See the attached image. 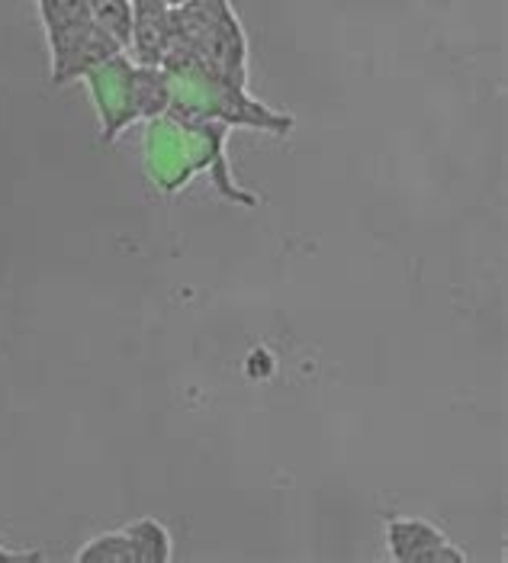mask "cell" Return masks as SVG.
<instances>
[{
	"label": "cell",
	"mask_w": 508,
	"mask_h": 563,
	"mask_svg": "<svg viewBox=\"0 0 508 563\" xmlns=\"http://www.w3.org/2000/svg\"><path fill=\"white\" fill-rule=\"evenodd\" d=\"M229 132L232 130L219 120L194 117L184 110H168L165 117L145 123V142H142L145 174L152 177L155 187H162L165 194H174L184 184H190L194 174L210 172L219 194H225L229 200H239L245 207H254L252 194L239 190L229 174V162H225Z\"/></svg>",
	"instance_id": "obj_1"
},
{
	"label": "cell",
	"mask_w": 508,
	"mask_h": 563,
	"mask_svg": "<svg viewBox=\"0 0 508 563\" xmlns=\"http://www.w3.org/2000/svg\"><path fill=\"white\" fill-rule=\"evenodd\" d=\"M90 3V10H93V16H97V23L100 26H107L123 48L129 45V16H132V7H129V0H87Z\"/></svg>",
	"instance_id": "obj_9"
},
{
	"label": "cell",
	"mask_w": 508,
	"mask_h": 563,
	"mask_svg": "<svg viewBox=\"0 0 508 563\" xmlns=\"http://www.w3.org/2000/svg\"><path fill=\"white\" fill-rule=\"evenodd\" d=\"M78 85H85L90 93L103 145H113L132 123H148L165 117L174 100L168 71L152 65H135L126 52L90 68Z\"/></svg>",
	"instance_id": "obj_3"
},
{
	"label": "cell",
	"mask_w": 508,
	"mask_h": 563,
	"mask_svg": "<svg viewBox=\"0 0 508 563\" xmlns=\"http://www.w3.org/2000/svg\"><path fill=\"white\" fill-rule=\"evenodd\" d=\"M129 7L126 55L135 65L162 68L170 45V7L165 0H129Z\"/></svg>",
	"instance_id": "obj_6"
},
{
	"label": "cell",
	"mask_w": 508,
	"mask_h": 563,
	"mask_svg": "<svg viewBox=\"0 0 508 563\" xmlns=\"http://www.w3.org/2000/svg\"><path fill=\"white\" fill-rule=\"evenodd\" d=\"M174 65L249 87V36L232 0H190L170 10V45L162 68Z\"/></svg>",
	"instance_id": "obj_2"
},
{
	"label": "cell",
	"mask_w": 508,
	"mask_h": 563,
	"mask_svg": "<svg viewBox=\"0 0 508 563\" xmlns=\"http://www.w3.org/2000/svg\"><path fill=\"white\" fill-rule=\"evenodd\" d=\"M36 10L52 55V87L78 85L90 68L126 52L107 26L97 23L87 0H36Z\"/></svg>",
	"instance_id": "obj_4"
},
{
	"label": "cell",
	"mask_w": 508,
	"mask_h": 563,
	"mask_svg": "<svg viewBox=\"0 0 508 563\" xmlns=\"http://www.w3.org/2000/svg\"><path fill=\"white\" fill-rule=\"evenodd\" d=\"M43 558V551H13V548L0 544V563H36Z\"/></svg>",
	"instance_id": "obj_10"
},
{
	"label": "cell",
	"mask_w": 508,
	"mask_h": 563,
	"mask_svg": "<svg viewBox=\"0 0 508 563\" xmlns=\"http://www.w3.org/2000/svg\"><path fill=\"white\" fill-rule=\"evenodd\" d=\"M75 561L81 563H135V551L129 544V534L120 531H107V534H97L90 538L85 548L75 554Z\"/></svg>",
	"instance_id": "obj_8"
},
{
	"label": "cell",
	"mask_w": 508,
	"mask_h": 563,
	"mask_svg": "<svg viewBox=\"0 0 508 563\" xmlns=\"http://www.w3.org/2000/svg\"><path fill=\"white\" fill-rule=\"evenodd\" d=\"M386 554L393 563H464L466 554L431 521L389 519L386 521Z\"/></svg>",
	"instance_id": "obj_5"
},
{
	"label": "cell",
	"mask_w": 508,
	"mask_h": 563,
	"mask_svg": "<svg viewBox=\"0 0 508 563\" xmlns=\"http://www.w3.org/2000/svg\"><path fill=\"white\" fill-rule=\"evenodd\" d=\"M123 531L129 534V544H132V551H135V563L174 561V541H170V531L158 519L145 516V519L129 521Z\"/></svg>",
	"instance_id": "obj_7"
},
{
	"label": "cell",
	"mask_w": 508,
	"mask_h": 563,
	"mask_svg": "<svg viewBox=\"0 0 508 563\" xmlns=\"http://www.w3.org/2000/svg\"><path fill=\"white\" fill-rule=\"evenodd\" d=\"M165 3L174 10V7H184V3H190V0H165Z\"/></svg>",
	"instance_id": "obj_11"
}]
</instances>
